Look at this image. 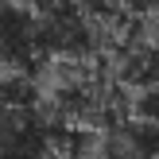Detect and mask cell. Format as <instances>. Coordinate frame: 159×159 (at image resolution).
<instances>
[{
    "instance_id": "cell-6",
    "label": "cell",
    "mask_w": 159,
    "mask_h": 159,
    "mask_svg": "<svg viewBox=\"0 0 159 159\" xmlns=\"http://www.w3.org/2000/svg\"><path fill=\"white\" fill-rule=\"evenodd\" d=\"M101 159H132V155L124 152L120 144H113V148H105V152H101Z\"/></svg>"
},
{
    "instance_id": "cell-5",
    "label": "cell",
    "mask_w": 159,
    "mask_h": 159,
    "mask_svg": "<svg viewBox=\"0 0 159 159\" xmlns=\"http://www.w3.org/2000/svg\"><path fill=\"white\" fill-rule=\"evenodd\" d=\"M132 20H159V0H116Z\"/></svg>"
},
{
    "instance_id": "cell-3",
    "label": "cell",
    "mask_w": 159,
    "mask_h": 159,
    "mask_svg": "<svg viewBox=\"0 0 159 159\" xmlns=\"http://www.w3.org/2000/svg\"><path fill=\"white\" fill-rule=\"evenodd\" d=\"M116 82L124 89H148L159 85V39H136L120 43V58H116Z\"/></svg>"
},
{
    "instance_id": "cell-4",
    "label": "cell",
    "mask_w": 159,
    "mask_h": 159,
    "mask_svg": "<svg viewBox=\"0 0 159 159\" xmlns=\"http://www.w3.org/2000/svg\"><path fill=\"white\" fill-rule=\"evenodd\" d=\"M116 144L132 159H159V124L155 120H124L116 128Z\"/></svg>"
},
{
    "instance_id": "cell-1",
    "label": "cell",
    "mask_w": 159,
    "mask_h": 159,
    "mask_svg": "<svg viewBox=\"0 0 159 159\" xmlns=\"http://www.w3.org/2000/svg\"><path fill=\"white\" fill-rule=\"evenodd\" d=\"M0 159H62L58 120L23 74H0Z\"/></svg>"
},
{
    "instance_id": "cell-2",
    "label": "cell",
    "mask_w": 159,
    "mask_h": 159,
    "mask_svg": "<svg viewBox=\"0 0 159 159\" xmlns=\"http://www.w3.org/2000/svg\"><path fill=\"white\" fill-rule=\"evenodd\" d=\"M47 62L51 58H47V51H43L35 8L4 0V4H0V66H4L8 74L31 78L39 66H47Z\"/></svg>"
}]
</instances>
